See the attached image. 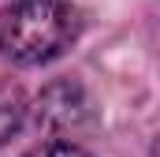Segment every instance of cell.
<instances>
[{
	"mask_svg": "<svg viewBox=\"0 0 160 157\" xmlns=\"http://www.w3.org/2000/svg\"><path fill=\"white\" fill-rule=\"evenodd\" d=\"M82 30L71 0H11L0 15V56L22 68H38L63 56Z\"/></svg>",
	"mask_w": 160,
	"mask_h": 157,
	"instance_id": "6da1fadb",
	"label": "cell"
},
{
	"mask_svg": "<svg viewBox=\"0 0 160 157\" xmlns=\"http://www.w3.org/2000/svg\"><path fill=\"white\" fill-rule=\"evenodd\" d=\"M89 116V101L75 82H52L38 97V123L48 131H75L82 120Z\"/></svg>",
	"mask_w": 160,
	"mask_h": 157,
	"instance_id": "7a4b0ae2",
	"label": "cell"
},
{
	"mask_svg": "<svg viewBox=\"0 0 160 157\" xmlns=\"http://www.w3.org/2000/svg\"><path fill=\"white\" fill-rule=\"evenodd\" d=\"M26 120V97L19 86L0 82V142H8Z\"/></svg>",
	"mask_w": 160,
	"mask_h": 157,
	"instance_id": "3957f363",
	"label": "cell"
},
{
	"mask_svg": "<svg viewBox=\"0 0 160 157\" xmlns=\"http://www.w3.org/2000/svg\"><path fill=\"white\" fill-rule=\"evenodd\" d=\"M26 157H89V154L82 146H71V142H41Z\"/></svg>",
	"mask_w": 160,
	"mask_h": 157,
	"instance_id": "277c9868",
	"label": "cell"
}]
</instances>
